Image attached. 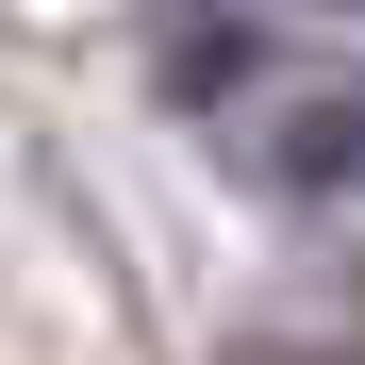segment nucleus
Listing matches in <instances>:
<instances>
[{"instance_id": "nucleus-1", "label": "nucleus", "mask_w": 365, "mask_h": 365, "mask_svg": "<svg viewBox=\"0 0 365 365\" xmlns=\"http://www.w3.org/2000/svg\"><path fill=\"white\" fill-rule=\"evenodd\" d=\"M232 166L266 200H349L365 182V83H282L266 116H232Z\"/></svg>"}]
</instances>
